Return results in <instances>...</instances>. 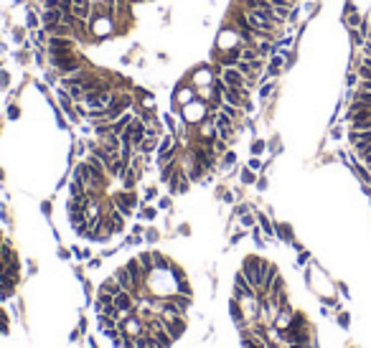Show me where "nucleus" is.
<instances>
[{
  "label": "nucleus",
  "instance_id": "14",
  "mask_svg": "<svg viewBox=\"0 0 371 348\" xmlns=\"http://www.w3.org/2000/svg\"><path fill=\"white\" fill-rule=\"evenodd\" d=\"M10 86V74L5 69H0V89H8Z\"/></svg>",
  "mask_w": 371,
  "mask_h": 348
},
{
  "label": "nucleus",
  "instance_id": "15",
  "mask_svg": "<svg viewBox=\"0 0 371 348\" xmlns=\"http://www.w3.org/2000/svg\"><path fill=\"white\" fill-rule=\"evenodd\" d=\"M343 135H346V127H343V125H333V130H331V138H333V140H341Z\"/></svg>",
  "mask_w": 371,
  "mask_h": 348
},
{
  "label": "nucleus",
  "instance_id": "11",
  "mask_svg": "<svg viewBox=\"0 0 371 348\" xmlns=\"http://www.w3.org/2000/svg\"><path fill=\"white\" fill-rule=\"evenodd\" d=\"M26 31H28V28H23V26H15V28L10 31V38H13V43H18V46H23V41L28 38V36H26Z\"/></svg>",
  "mask_w": 371,
  "mask_h": 348
},
{
  "label": "nucleus",
  "instance_id": "9",
  "mask_svg": "<svg viewBox=\"0 0 371 348\" xmlns=\"http://www.w3.org/2000/svg\"><path fill=\"white\" fill-rule=\"evenodd\" d=\"M43 81H46L49 86H54V89H56L59 81H61V74H59L54 67H49V69H46V74H43Z\"/></svg>",
  "mask_w": 371,
  "mask_h": 348
},
{
  "label": "nucleus",
  "instance_id": "2",
  "mask_svg": "<svg viewBox=\"0 0 371 348\" xmlns=\"http://www.w3.org/2000/svg\"><path fill=\"white\" fill-rule=\"evenodd\" d=\"M214 348H320L315 320L293 295L282 267L254 244L214 282Z\"/></svg>",
  "mask_w": 371,
  "mask_h": 348
},
{
  "label": "nucleus",
  "instance_id": "4",
  "mask_svg": "<svg viewBox=\"0 0 371 348\" xmlns=\"http://www.w3.org/2000/svg\"><path fill=\"white\" fill-rule=\"evenodd\" d=\"M0 348H28L15 302L0 300Z\"/></svg>",
  "mask_w": 371,
  "mask_h": 348
},
{
  "label": "nucleus",
  "instance_id": "20",
  "mask_svg": "<svg viewBox=\"0 0 371 348\" xmlns=\"http://www.w3.org/2000/svg\"><path fill=\"white\" fill-rule=\"evenodd\" d=\"M242 181H244V183H252V181H254L249 170H244V173H242Z\"/></svg>",
  "mask_w": 371,
  "mask_h": 348
},
{
  "label": "nucleus",
  "instance_id": "17",
  "mask_svg": "<svg viewBox=\"0 0 371 348\" xmlns=\"http://www.w3.org/2000/svg\"><path fill=\"white\" fill-rule=\"evenodd\" d=\"M359 51H361V56H366V59H371V38H366V41H364V46H361Z\"/></svg>",
  "mask_w": 371,
  "mask_h": 348
},
{
  "label": "nucleus",
  "instance_id": "13",
  "mask_svg": "<svg viewBox=\"0 0 371 348\" xmlns=\"http://www.w3.org/2000/svg\"><path fill=\"white\" fill-rule=\"evenodd\" d=\"M15 61H18V64H31V54H28L26 49H18V51H15Z\"/></svg>",
  "mask_w": 371,
  "mask_h": 348
},
{
  "label": "nucleus",
  "instance_id": "8",
  "mask_svg": "<svg viewBox=\"0 0 371 348\" xmlns=\"http://www.w3.org/2000/svg\"><path fill=\"white\" fill-rule=\"evenodd\" d=\"M26 28H28V31L41 28V15H38L33 8H28V13H26Z\"/></svg>",
  "mask_w": 371,
  "mask_h": 348
},
{
  "label": "nucleus",
  "instance_id": "23",
  "mask_svg": "<svg viewBox=\"0 0 371 348\" xmlns=\"http://www.w3.org/2000/svg\"><path fill=\"white\" fill-rule=\"evenodd\" d=\"M0 69H3V56H0Z\"/></svg>",
  "mask_w": 371,
  "mask_h": 348
},
{
  "label": "nucleus",
  "instance_id": "5",
  "mask_svg": "<svg viewBox=\"0 0 371 348\" xmlns=\"http://www.w3.org/2000/svg\"><path fill=\"white\" fill-rule=\"evenodd\" d=\"M46 51L51 56H56V54H72V51H79V41L72 38V36H49Z\"/></svg>",
  "mask_w": 371,
  "mask_h": 348
},
{
  "label": "nucleus",
  "instance_id": "1",
  "mask_svg": "<svg viewBox=\"0 0 371 348\" xmlns=\"http://www.w3.org/2000/svg\"><path fill=\"white\" fill-rule=\"evenodd\" d=\"M89 290L99 348H199L211 336L214 282L158 242L133 244Z\"/></svg>",
  "mask_w": 371,
  "mask_h": 348
},
{
  "label": "nucleus",
  "instance_id": "22",
  "mask_svg": "<svg viewBox=\"0 0 371 348\" xmlns=\"http://www.w3.org/2000/svg\"><path fill=\"white\" fill-rule=\"evenodd\" d=\"M285 3H288V5H293V8H295V5H300V0H285Z\"/></svg>",
  "mask_w": 371,
  "mask_h": 348
},
{
  "label": "nucleus",
  "instance_id": "3",
  "mask_svg": "<svg viewBox=\"0 0 371 348\" xmlns=\"http://www.w3.org/2000/svg\"><path fill=\"white\" fill-rule=\"evenodd\" d=\"M5 226L8 216L0 211V300L18 305V290L23 282V259Z\"/></svg>",
  "mask_w": 371,
  "mask_h": 348
},
{
  "label": "nucleus",
  "instance_id": "10",
  "mask_svg": "<svg viewBox=\"0 0 371 348\" xmlns=\"http://www.w3.org/2000/svg\"><path fill=\"white\" fill-rule=\"evenodd\" d=\"M275 89H277V84L270 79V81H265V84H259V99H270L272 94H275Z\"/></svg>",
  "mask_w": 371,
  "mask_h": 348
},
{
  "label": "nucleus",
  "instance_id": "7",
  "mask_svg": "<svg viewBox=\"0 0 371 348\" xmlns=\"http://www.w3.org/2000/svg\"><path fill=\"white\" fill-rule=\"evenodd\" d=\"M348 31V41H351V46H354V51H359L361 46H364V41H366V36L359 31V28H346Z\"/></svg>",
  "mask_w": 371,
  "mask_h": 348
},
{
  "label": "nucleus",
  "instance_id": "6",
  "mask_svg": "<svg viewBox=\"0 0 371 348\" xmlns=\"http://www.w3.org/2000/svg\"><path fill=\"white\" fill-rule=\"evenodd\" d=\"M222 79H224V84L226 86H234V89H247V76L239 71L236 67H224V71H222Z\"/></svg>",
  "mask_w": 371,
  "mask_h": 348
},
{
  "label": "nucleus",
  "instance_id": "19",
  "mask_svg": "<svg viewBox=\"0 0 371 348\" xmlns=\"http://www.w3.org/2000/svg\"><path fill=\"white\" fill-rule=\"evenodd\" d=\"M262 150H265V142H262V140H254V145H252V153L257 155V153H262Z\"/></svg>",
  "mask_w": 371,
  "mask_h": 348
},
{
  "label": "nucleus",
  "instance_id": "12",
  "mask_svg": "<svg viewBox=\"0 0 371 348\" xmlns=\"http://www.w3.org/2000/svg\"><path fill=\"white\" fill-rule=\"evenodd\" d=\"M348 130H371V120H351L346 122Z\"/></svg>",
  "mask_w": 371,
  "mask_h": 348
},
{
  "label": "nucleus",
  "instance_id": "16",
  "mask_svg": "<svg viewBox=\"0 0 371 348\" xmlns=\"http://www.w3.org/2000/svg\"><path fill=\"white\" fill-rule=\"evenodd\" d=\"M336 323L341 325V328H348V325H351V318H348V313H338V315H336Z\"/></svg>",
  "mask_w": 371,
  "mask_h": 348
},
{
  "label": "nucleus",
  "instance_id": "21",
  "mask_svg": "<svg viewBox=\"0 0 371 348\" xmlns=\"http://www.w3.org/2000/svg\"><path fill=\"white\" fill-rule=\"evenodd\" d=\"M242 224H244V226H254V219H252V216H244Z\"/></svg>",
  "mask_w": 371,
  "mask_h": 348
},
{
  "label": "nucleus",
  "instance_id": "18",
  "mask_svg": "<svg viewBox=\"0 0 371 348\" xmlns=\"http://www.w3.org/2000/svg\"><path fill=\"white\" fill-rule=\"evenodd\" d=\"M18 115H20V110H18L15 104H10V107H8V117H10V120H18Z\"/></svg>",
  "mask_w": 371,
  "mask_h": 348
}]
</instances>
